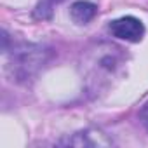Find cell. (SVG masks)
I'll return each mask as SVG.
<instances>
[{
	"mask_svg": "<svg viewBox=\"0 0 148 148\" xmlns=\"http://www.w3.org/2000/svg\"><path fill=\"white\" fill-rule=\"evenodd\" d=\"M139 120L143 122V125L146 127V131H148V101L143 105V108L139 110Z\"/></svg>",
	"mask_w": 148,
	"mask_h": 148,
	"instance_id": "5b68a950",
	"label": "cell"
},
{
	"mask_svg": "<svg viewBox=\"0 0 148 148\" xmlns=\"http://www.w3.org/2000/svg\"><path fill=\"white\" fill-rule=\"evenodd\" d=\"M52 4L51 2H47V0H42V2H38V5H37V9H35V18L37 19H49L51 16H52Z\"/></svg>",
	"mask_w": 148,
	"mask_h": 148,
	"instance_id": "277c9868",
	"label": "cell"
},
{
	"mask_svg": "<svg viewBox=\"0 0 148 148\" xmlns=\"http://www.w3.org/2000/svg\"><path fill=\"white\" fill-rule=\"evenodd\" d=\"M47 2H51V4L54 5V4H61V2H64V0H47Z\"/></svg>",
	"mask_w": 148,
	"mask_h": 148,
	"instance_id": "8992f818",
	"label": "cell"
},
{
	"mask_svg": "<svg viewBox=\"0 0 148 148\" xmlns=\"http://www.w3.org/2000/svg\"><path fill=\"white\" fill-rule=\"evenodd\" d=\"M108 30L113 37L127 42H139L145 35V25L134 16H124L108 25Z\"/></svg>",
	"mask_w": 148,
	"mask_h": 148,
	"instance_id": "6da1fadb",
	"label": "cell"
},
{
	"mask_svg": "<svg viewBox=\"0 0 148 148\" xmlns=\"http://www.w3.org/2000/svg\"><path fill=\"white\" fill-rule=\"evenodd\" d=\"M96 12H98L96 4L89 2V0H79V2L71 4L70 7V16L73 23H77V25H87L89 21L94 19Z\"/></svg>",
	"mask_w": 148,
	"mask_h": 148,
	"instance_id": "3957f363",
	"label": "cell"
},
{
	"mask_svg": "<svg viewBox=\"0 0 148 148\" xmlns=\"http://www.w3.org/2000/svg\"><path fill=\"white\" fill-rule=\"evenodd\" d=\"M44 63V52L40 47H26L14 54V68L16 75L21 79H28L32 73Z\"/></svg>",
	"mask_w": 148,
	"mask_h": 148,
	"instance_id": "7a4b0ae2",
	"label": "cell"
}]
</instances>
